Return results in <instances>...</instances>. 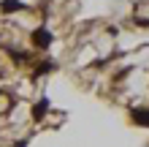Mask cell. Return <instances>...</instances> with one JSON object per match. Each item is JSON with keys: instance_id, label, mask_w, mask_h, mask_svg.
Here are the masks:
<instances>
[{"instance_id": "6da1fadb", "label": "cell", "mask_w": 149, "mask_h": 147, "mask_svg": "<svg viewBox=\"0 0 149 147\" xmlns=\"http://www.w3.org/2000/svg\"><path fill=\"white\" fill-rule=\"evenodd\" d=\"M33 44H36V46H49L52 44V33L49 30H36V33H33Z\"/></svg>"}, {"instance_id": "3957f363", "label": "cell", "mask_w": 149, "mask_h": 147, "mask_svg": "<svg viewBox=\"0 0 149 147\" xmlns=\"http://www.w3.org/2000/svg\"><path fill=\"white\" fill-rule=\"evenodd\" d=\"M3 8L6 11H19V3L16 0H8V3H3Z\"/></svg>"}, {"instance_id": "7a4b0ae2", "label": "cell", "mask_w": 149, "mask_h": 147, "mask_svg": "<svg viewBox=\"0 0 149 147\" xmlns=\"http://www.w3.org/2000/svg\"><path fill=\"white\" fill-rule=\"evenodd\" d=\"M133 120H136V125L149 128V109H133Z\"/></svg>"}]
</instances>
